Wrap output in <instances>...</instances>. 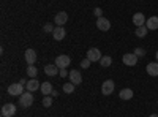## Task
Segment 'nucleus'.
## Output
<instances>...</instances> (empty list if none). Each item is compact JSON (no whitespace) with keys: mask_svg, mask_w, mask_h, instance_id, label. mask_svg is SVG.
Wrapping results in <instances>:
<instances>
[{"mask_svg":"<svg viewBox=\"0 0 158 117\" xmlns=\"http://www.w3.org/2000/svg\"><path fill=\"white\" fill-rule=\"evenodd\" d=\"M146 27L149 30H158V16H152L146 21Z\"/></svg>","mask_w":158,"mask_h":117,"instance_id":"obj_16","label":"nucleus"},{"mask_svg":"<svg viewBox=\"0 0 158 117\" xmlns=\"http://www.w3.org/2000/svg\"><path fill=\"white\" fill-rule=\"evenodd\" d=\"M138 56L133 52V54H123V57H122V62H123V65H127V67H135V65L138 63Z\"/></svg>","mask_w":158,"mask_h":117,"instance_id":"obj_3","label":"nucleus"},{"mask_svg":"<svg viewBox=\"0 0 158 117\" xmlns=\"http://www.w3.org/2000/svg\"><path fill=\"white\" fill-rule=\"evenodd\" d=\"M25 82L24 79H21L19 82H15V84H10V87H8V94L10 95H13V97H21L22 94H24V87H25Z\"/></svg>","mask_w":158,"mask_h":117,"instance_id":"obj_1","label":"nucleus"},{"mask_svg":"<svg viewBox=\"0 0 158 117\" xmlns=\"http://www.w3.org/2000/svg\"><path fill=\"white\" fill-rule=\"evenodd\" d=\"M101 52H100V49H97V48H90L89 51H87V59L90 60V62H100L101 60Z\"/></svg>","mask_w":158,"mask_h":117,"instance_id":"obj_4","label":"nucleus"},{"mask_svg":"<svg viewBox=\"0 0 158 117\" xmlns=\"http://www.w3.org/2000/svg\"><path fill=\"white\" fill-rule=\"evenodd\" d=\"M67 21H68V15L65 11H60V13H57L56 15V18H54V22H56V25H60V27H63L65 24H67Z\"/></svg>","mask_w":158,"mask_h":117,"instance_id":"obj_10","label":"nucleus"},{"mask_svg":"<svg viewBox=\"0 0 158 117\" xmlns=\"http://www.w3.org/2000/svg\"><path fill=\"white\" fill-rule=\"evenodd\" d=\"M16 114V106L13 103H6L2 108V117H13Z\"/></svg>","mask_w":158,"mask_h":117,"instance_id":"obj_7","label":"nucleus"},{"mask_svg":"<svg viewBox=\"0 0 158 117\" xmlns=\"http://www.w3.org/2000/svg\"><path fill=\"white\" fill-rule=\"evenodd\" d=\"M24 57H25V62H27L29 65H35V62H36L35 49H27V51H25V54H24Z\"/></svg>","mask_w":158,"mask_h":117,"instance_id":"obj_11","label":"nucleus"},{"mask_svg":"<svg viewBox=\"0 0 158 117\" xmlns=\"http://www.w3.org/2000/svg\"><path fill=\"white\" fill-rule=\"evenodd\" d=\"M40 87H41V82L36 81V77H33V79H30L27 84H25V89H27V92H35V90H38Z\"/></svg>","mask_w":158,"mask_h":117,"instance_id":"obj_13","label":"nucleus"},{"mask_svg":"<svg viewBox=\"0 0 158 117\" xmlns=\"http://www.w3.org/2000/svg\"><path fill=\"white\" fill-rule=\"evenodd\" d=\"M147 32H149V29L146 27V25H141V27H136V36L138 38H144L147 35Z\"/></svg>","mask_w":158,"mask_h":117,"instance_id":"obj_20","label":"nucleus"},{"mask_svg":"<svg viewBox=\"0 0 158 117\" xmlns=\"http://www.w3.org/2000/svg\"><path fill=\"white\" fill-rule=\"evenodd\" d=\"M59 71H60V68L57 67L56 63H54V65H46V67H44V73H46V76H57Z\"/></svg>","mask_w":158,"mask_h":117,"instance_id":"obj_15","label":"nucleus"},{"mask_svg":"<svg viewBox=\"0 0 158 117\" xmlns=\"http://www.w3.org/2000/svg\"><path fill=\"white\" fill-rule=\"evenodd\" d=\"M149 117H158V114H152V115H149Z\"/></svg>","mask_w":158,"mask_h":117,"instance_id":"obj_31","label":"nucleus"},{"mask_svg":"<svg viewBox=\"0 0 158 117\" xmlns=\"http://www.w3.org/2000/svg\"><path fill=\"white\" fill-rule=\"evenodd\" d=\"M68 77H70V82H73L74 86L82 82V74H81V71H77V70H71L70 74H68Z\"/></svg>","mask_w":158,"mask_h":117,"instance_id":"obj_9","label":"nucleus"},{"mask_svg":"<svg viewBox=\"0 0 158 117\" xmlns=\"http://www.w3.org/2000/svg\"><path fill=\"white\" fill-rule=\"evenodd\" d=\"M146 70H147V73H149V76H158V62H150L147 67H146Z\"/></svg>","mask_w":158,"mask_h":117,"instance_id":"obj_17","label":"nucleus"},{"mask_svg":"<svg viewBox=\"0 0 158 117\" xmlns=\"http://www.w3.org/2000/svg\"><path fill=\"white\" fill-rule=\"evenodd\" d=\"M43 106H44V108H51V106H52V98H51L49 95H44V97H43Z\"/></svg>","mask_w":158,"mask_h":117,"instance_id":"obj_24","label":"nucleus"},{"mask_svg":"<svg viewBox=\"0 0 158 117\" xmlns=\"http://www.w3.org/2000/svg\"><path fill=\"white\" fill-rule=\"evenodd\" d=\"M71 63V59L68 57V56H65V54H62V56H59V57H56V65L62 70V68H67L68 65Z\"/></svg>","mask_w":158,"mask_h":117,"instance_id":"obj_8","label":"nucleus"},{"mask_svg":"<svg viewBox=\"0 0 158 117\" xmlns=\"http://www.w3.org/2000/svg\"><path fill=\"white\" fill-rule=\"evenodd\" d=\"M97 27H98V30H101V32H108V30L111 29V21L101 16V18L97 19Z\"/></svg>","mask_w":158,"mask_h":117,"instance_id":"obj_5","label":"nucleus"},{"mask_svg":"<svg viewBox=\"0 0 158 117\" xmlns=\"http://www.w3.org/2000/svg\"><path fill=\"white\" fill-rule=\"evenodd\" d=\"M90 63H92V62H90L89 59H84V60H81V67H82V68H89Z\"/></svg>","mask_w":158,"mask_h":117,"instance_id":"obj_27","label":"nucleus"},{"mask_svg":"<svg viewBox=\"0 0 158 117\" xmlns=\"http://www.w3.org/2000/svg\"><path fill=\"white\" fill-rule=\"evenodd\" d=\"M155 59H156V62H158V51H156V54H155Z\"/></svg>","mask_w":158,"mask_h":117,"instance_id":"obj_30","label":"nucleus"},{"mask_svg":"<svg viewBox=\"0 0 158 117\" xmlns=\"http://www.w3.org/2000/svg\"><path fill=\"white\" fill-rule=\"evenodd\" d=\"M59 73H60V76H62V77H67V76L70 74V73L67 71V68H62V70H60Z\"/></svg>","mask_w":158,"mask_h":117,"instance_id":"obj_29","label":"nucleus"},{"mask_svg":"<svg viewBox=\"0 0 158 117\" xmlns=\"http://www.w3.org/2000/svg\"><path fill=\"white\" fill-rule=\"evenodd\" d=\"M94 13H95V16H97V18H101V16H103V10H101V8H95Z\"/></svg>","mask_w":158,"mask_h":117,"instance_id":"obj_28","label":"nucleus"},{"mask_svg":"<svg viewBox=\"0 0 158 117\" xmlns=\"http://www.w3.org/2000/svg\"><path fill=\"white\" fill-rule=\"evenodd\" d=\"M54 29H56V27H54L52 24H49V22H48V24L44 25V27H43V30H44L46 33H48V32H54Z\"/></svg>","mask_w":158,"mask_h":117,"instance_id":"obj_26","label":"nucleus"},{"mask_svg":"<svg viewBox=\"0 0 158 117\" xmlns=\"http://www.w3.org/2000/svg\"><path fill=\"white\" fill-rule=\"evenodd\" d=\"M19 105L22 108H30L33 105V95H32V92H24L19 97Z\"/></svg>","mask_w":158,"mask_h":117,"instance_id":"obj_2","label":"nucleus"},{"mask_svg":"<svg viewBox=\"0 0 158 117\" xmlns=\"http://www.w3.org/2000/svg\"><path fill=\"white\" fill-rule=\"evenodd\" d=\"M40 90H41L43 95H51L54 89H52V84H51V82L46 81V82H41V87H40Z\"/></svg>","mask_w":158,"mask_h":117,"instance_id":"obj_19","label":"nucleus"},{"mask_svg":"<svg viewBox=\"0 0 158 117\" xmlns=\"http://www.w3.org/2000/svg\"><path fill=\"white\" fill-rule=\"evenodd\" d=\"M65 35H67V32H65V29L60 27V25H57V27L54 29V32H52V36H54V40H57V41L63 40Z\"/></svg>","mask_w":158,"mask_h":117,"instance_id":"obj_14","label":"nucleus"},{"mask_svg":"<svg viewBox=\"0 0 158 117\" xmlns=\"http://www.w3.org/2000/svg\"><path fill=\"white\" fill-rule=\"evenodd\" d=\"M114 89H115V84L112 79H108V81H104L103 86H101V92L103 95H111L114 92Z\"/></svg>","mask_w":158,"mask_h":117,"instance_id":"obj_6","label":"nucleus"},{"mask_svg":"<svg viewBox=\"0 0 158 117\" xmlns=\"http://www.w3.org/2000/svg\"><path fill=\"white\" fill-rule=\"evenodd\" d=\"M135 54L138 57H144V56H146V49H144V48H136L135 49Z\"/></svg>","mask_w":158,"mask_h":117,"instance_id":"obj_25","label":"nucleus"},{"mask_svg":"<svg viewBox=\"0 0 158 117\" xmlns=\"http://www.w3.org/2000/svg\"><path fill=\"white\" fill-rule=\"evenodd\" d=\"M118 97H120L122 100H125V101H128V100L133 98V90L131 89H122L120 94H118Z\"/></svg>","mask_w":158,"mask_h":117,"instance_id":"obj_18","label":"nucleus"},{"mask_svg":"<svg viewBox=\"0 0 158 117\" xmlns=\"http://www.w3.org/2000/svg\"><path fill=\"white\" fill-rule=\"evenodd\" d=\"M27 74L32 77V79H33V77H36V74H38V70H36V67H35V65H29V67H27Z\"/></svg>","mask_w":158,"mask_h":117,"instance_id":"obj_22","label":"nucleus"},{"mask_svg":"<svg viewBox=\"0 0 158 117\" xmlns=\"http://www.w3.org/2000/svg\"><path fill=\"white\" fill-rule=\"evenodd\" d=\"M111 63H112V59H111V56H103V57H101V60H100V65H101V67H104V68H106V67H109Z\"/></svg>","mask_w":158,"mask_h":117,"instance_id":"obj_21","label":"nucleus"},{"mask_svg":"<svg viewBox=\"0 0 158 117\" xmlns=\"http://www.w3.org/2000/svg\"><path fill=\"white\" fill-rule=\"evenodd\" d=\"M146 16L142 15V13H135L133 15V24L136 27H141V25H146Z\"/></svg>","mask_w":158,"mask_h":117,"instance_id":"obj_12","label":"nucleus"},{"mask_svg":"<svg viewBox=\"0 0 158 117\" xmlns=\"http://www.w3.org/2000/svg\"><path fill=\"white\" fill-rule=\"evenodd\" d=\"M74 84L73 82H68V84H63V92L65 94H73L74 92Z\"/></svg>","mask_w":158,"mask_h":117,"instance_id":"obj_23","label":"nucleus"}]
</instances>
